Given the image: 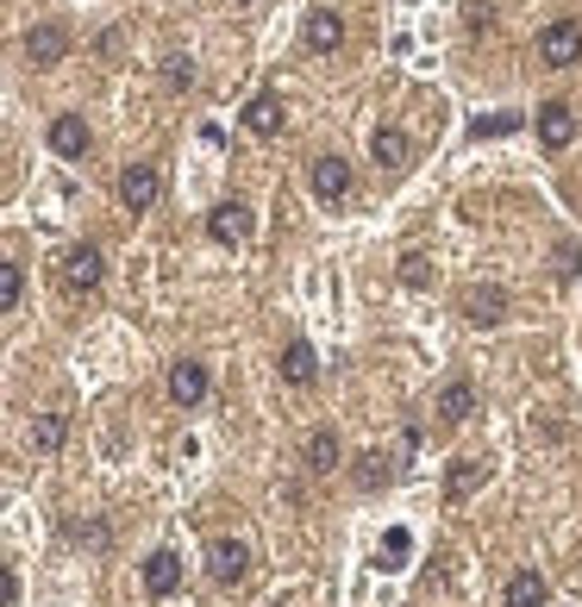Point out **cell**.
<instances>
[{"mask_svg":"<svg viewBox=\"0 0 582 607\" xmlns=\"http://www.w3.org/2000/svg\"><path fill=\"white\" fill-rule=\"evenodd\" d=\"M457 307H464L470 326H502L507 319V294L495 289V282H470V289L457 294Z\"/></svg>","mask_w":582,"mask_h":607,"instance_id":"4","label":"cell"},{"mask_svg":"<svg viewBox=\"0 0 582 607\" xmlns=\"http://www.w3.org/2000/svg\"><path fill=\"white\" fill-rule=\"evenodd\" d=\"M351 483H357L364 495L388 489V483H395V457H388V451H364V457H357V470H351Z\"/></svg>","mask_w":582,"mask_h":607,"instance_id":"16","label":"cell"},{"mask_svg":"<svg viewBox=\"0 0 582 607\" xmlns=\"http://www.w3.org/2000/svg\"><path fill=\"white\" fill-rule=\"evenodd\" d=\"M526 119L520 113H476L470 119V138H507V132H520Z\"/></svg>","mask_w":582,"mask_h":607,"instance_id":"23","label":"cell"},{"mask_svg":"<svg viewBox=\"0 0 582 607\" xmlns=\"http://www.w3.org/2000/svg\"><path fill=\"white\" fill-rule=\"evenodd\" d=\"M369 158L382 163V170H401V163H408V132H401V126H376V132H369Z\"/></svg>","mask_w":582,"mask_h":607,"instance_id":"18","label":"cell"},{"mask_svg":"<svg viewBox=\"0 0 582 607\" xmlns=\"http://www.w3.org/2000/svg\"><path fill=\"white\" fill-rule=\"evenodd\" d=\"M401 282H408V289H427V257H420V251L401 257Z\"/></svg>","mask_w":582,"mask_h":607,"instance_id":"27","label":"cell"},{"mask_svg":"<svg viewBox=\"0 0 582 607\" xmlns=\"http://www.w3.org/2000/svg\"><path fill=\"white\" fill-rule=\"evenodd\" d=\"M301 457H308V470H338V457H345V445H338V432L332 426H313L308 432V445H301Z\"/></svg>","mask_w":582,"mask_h":607,"instance_id":"12","label":"cell"},{"mask_svg":"<svg viewBox=\"0 0 582 607\" xmlns=\"http://www.w3.org/2000/svg\"><path fill=\"white\" fill-rule=\"evenodd\" d=\"M238 7H245V0H238Z\"/></svg>","mask_w":582,"mask_h":607,"instance_id":"31","label":"cell"},{"mask_svg":"<svg viewBox=\"0 0 582 607\" xmlns=\"http://www.w3.org/2000/svg\"><path fill=\"white\" fill-rule=\"evenodd\" d=\"M582 263H576V245H558V275H576Z\"/></svg>","mask_w":582,"mask_h":607,"instance_id":"30","label":"cell"},{"mask_svg":"<svg viewBox=\"0 0 582 607\" xmlns=\"http://www.w3.org/2000/svg\"><path fill=\"white\" fill-rule=\"evenodd\" d=\"M545 595H551V588H545L539 570H514V576H507V607H545Z\"/></svg>","mask_w":582,"mask_h":607,"instance_id":"20","label":"cell"},{"mask_svg":"<svg viewBox=\"0 0 582 607\" xmlns=\"http://www.w3.org/2000/svg\"><path fill=\"white\" fill-rule=\"evenodd\" d=\"M0 601H7V607H20V576H13V570L0 576Z\"/></svg>","mask_w":582,"mask_h":607,"instance_id":"29","label":"cell"},{"mask_svg":"<svg viewBox=\"0 0 582 607\" xmlns=\"http://www.w3.org/2000/svg\"><path fill=\"white\" fill-rule=\"evenodd\" d=\"M408 551H413L408 527H388V539H382V557H388V570H401V564H408Z\"/></svg>","mask_w":582,"mask_h":607,"instance_id":"25","label":"cell"},{"mask_svg":"<svg viewBox=\"0 0 582 607\" xmlns=\"http://www.w3.org/2000/svg\"><path fill=\"white\" fill-rule=\"evenodd\" d=\"M175 583H182V557H175V551H151V557H144V588L163 601V595H175Z\"/></svg>","mask_w":582,"mask_h":607,"instance_id":"15","label":"cell"},{"mask_svg":"<svg viewBox=\"0 0 582 607\" xmlns=\"http://www.w3.org/2000/svg\"><path fill=\"white\" fill-rule=\"evenodd\" d=\"M539 138L551 144V151H563V144L576 138V113H570L563 100H545V107H539Z\"/></svg>","mask_w":582,"mask_h":607,"instance_id":"14","label":"cell"},{"mask_svg":"<svg viewBox=\"0 0 582 607\" xmlns=\"http://www.w3.org/2000/svg\"><path fill=\"white\" fill-rule=\"evenodd\" d=\"M69 539H76V545H107V527H95V520H88V527H69Z\"/></svg>","mask_w":582,"mask_h":607,"instance_id":"28","label":"cell"},{"mask_svg":"<svg viewBox=\"0 0 582 607\" xmlns=\"http://www.w3.org/2000/svg\"><path fill=\"white\" fill-rule=\"evenodd\" d=\"M170 401H175V408H194V401H207V370L182 357V364L170 370Z\"/></svg>","mask_w":582,"mask_h":607,"instance_id":"11","label":"cell"},{"mask_svg":"<svg viewBox=\"0 0 582 607\" xmlns=\"http://www.w3.org/2000/svg\"><path fill=\"white\" fill-rule=\"evenodd\" d=\"M63 432H69V420H63V413H39V420H32V451H39V457H51V451L63 445Z\"/></svg>","mask_w":582,"mask_h":607,"instance_id":"22","label":"cell"},{"mask_svg":"<svg viewBox=\"0 0 582 607\" xmlns=\"http://www.w3.org/2000/svg\"><path fill=\"white\" fill-rule=\"evenodd\" d=\"M88 144H95V132H88V119L82 113L51 119V151H57V158H88Z\"/></svg>","mask_w":582,"mask_h":607,"instance_id":"7","label":"cell"},{"mask_svg":"<svg viewBox=\"0 0 582 607\" xmlns=\"http://www.w3.org/2000/svg\"><path fill=\"white\" fill-rule=\"evenodd\" d=\"M207 232H214L219 245H238V238H251V207H245V200H219L214 214H207Z\"/></svg>","mask_w":582,"mask_h":607,"instance_id":"8","label":"cell"},{"mask_svg":"<svg viewBox=\"0 0 582 607\" xmlns=\"http://www.w3.org/2000/svg\"><path fill=\"white\" fill-rule=\"evenodd\" d=\"M470 413H476V389H470V382H445V389H439V420H445V426H464Z\"/></svg>","mask_w":582,"mask_h":607,"instance_id":"19","label":"cell"},{"mask_svg":"<svg viewBox=\"0 0 582 607\" xmlns=\"http://www.w3.org/2000/svg\"><path fill=\"white\" fill-rule=\"evenodd\" d=\"M313 195L320 200H345L351 195V163L345 158H313Z\"/></svg>","mask_w":582,"mask_h":607,"instance_id":"10","label":"cell"},{"mask_svg":"<svg viewBox=\"0 0 582 607\" xmlns=\"http://www.w3.org/2000/svg\"><path fill=\"white\" fill-rule=\"evenodd\" d=\"M157 188H163V182H157V163H126V176H119V207H126V214H144V207L157 200Z\"/></svg>","mask_w":582,"mask_h":607,"instance_id":"5","label":"cell"},{"mask_svg":"<svg viewBox=\"0 0 582 607\" xmlns=\"http://www.w3.org/2000/svg\"><path fill=\"white\" fill-rule=\"evenodd\" d=\"M483 483H488V457H457L451 476H445V495L451 501H464V495H476Z\"/></svg>","mask_w":582,"mask_h":607,"instance_id":"17","label":"cell"},{"mask_svg":"<svg viewBox=\"0 0 582 607\" xmlns=\"http://www.w3.org/2000/svg\"><path fill=\"white\" fill-rule=\"evenodd\" d=\"M25 57H32V69H51V63H63V57H69V32H63L57 20L32 25V32H25Z\"/></svg>","mask_w":582,"mask_h":607,"instance_id":"6","label":"cell"},{"mask_svg":"<svg viewBox=\"0 0 582 607\" xmlns=\"http://www.w3.org/2000/svg\"><path fill=\"white\" fill-rule=\"evenodd\" d=\"M245 126H251L257 138H276V132H282V100H276V95H257L251 107H245Z\"/></svg>","mask_w":582,"mask_h":607,"instance_id":"21","label":"cell"},{"mask_svg":"<svg viewBox=\"0 0 582 607\" xmlns=\"http://www.w3.org/2000/svg\"><path fill=\"white\" fill-rule=\"evenodd\" d=\"M338 44H345V20H338L332 7H313L308 13V51L326 57V51H338Z\"/></svg>","mask_w":582,"mask_h":607,"instance_id":"13","label":"cell"},{"mask_svg":"<svg viewBox=\"0 0 582 607\" xmlns=\"http://www.w3.org/2000/svg\"><path fill=\"white\" fill-rule=\"evenodd\" d=\"M20 294H25L20 263H0V314H13V307H20Z\"/></svg>","mask_w":582,"mask_h":607,"instance_id":"24","label":"cell"},{"mask_svg":"<svg viewBox=\"0 0 582 607\" xmlns=\"http://www.w3.org/2000/svg\"><path fill=\"white\" fill-rule=\"evenodd\" d=\"M313 376H320V351H313L308 338H289V351H282V382H289V389H308Z\"/></svg>","mask_w":582,"mask_h":607,"instance_id":"9","label":"cell"},{"mask_svg":"<svg viewBox=\"0 0 582 607\" xmlns=\"http://www.w3.org/2000/svg\"><path fill=\"white\" fill-rule=\"evenodd\" d=\"M207 576H214L219 588H238L251 576V545H245V539H214V545H207Z\"/></svg>","mask_w":582,"mask_h":607,"instance_id":"1","label":"cell"},{"mask_svg":"<svg viewBox=\"0 0 582 607\" xmlns=\"http://www.w3.org/2000/svg\"><path fill=\"white\" fill-rule=\"evenodd\" d=\"M163 82H170L175 95H182V88H194V57H163Z\"/></svg>","mask_w":582,"mask_h":607,"instance_id":"26","label":"cell"},{"mask_svg":"<svg viewBox=\"0 0 582 607\" xmlns=\"http://www.w3.org/2000/svg\"><path fill=\"white\" fill-rule=\"evenodd\" d=\"M100 275H107V263H100L95 245H76V251H63V263H57V282L69 294H95Z\"/></svg>","mask_w":582,"mask_h":607,"instance_id":"3","label":"cell"},{"mask_svg":"<svg viewBox=\"0 0 582 607\" xmlns=\"http://www.w3.org/2000/svg\"><path fill=\"white\" fill-rule=\"evenodd\" d=\"M539 57L551 63V69H576L582 63V25L576 20H551L539 32Z\"/></svg>","mask_w":582,"mask_h":607,"instance_id":"2","label":"cell"}]
</instances>
